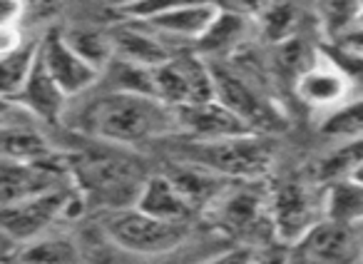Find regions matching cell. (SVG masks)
I'll return each mask as SVG.
<instances>
[{
    "label": "cell",
    "mask_w": 363,
    "mask_h": 264,
    "mask_svg": "<svg viewBox=\"0 0 363 264\" xmlns=\"http://www.w3.org/2000/svg\"><path fill=\"white\" fill-rule=\"evenodd\" d=\"M55 158L57 153L45 140V135L35 132L33 127L6 125V130H3V160L6 163L35 165Z\"/></svg>",
    "instance_id": "obj_21"
},
{
    "label": "cell",
    "mask_w": 363,
    "mask_h": 264,
    "mask_svg": "<svg viewBox=\"0 0 363 264\" xmlns=\"http://www.w3.org/2000/svg\"><path fill=\"white\" fill-rule=\"evenodd\" d=\"M155 90L169 107H187L217 100L212 62L202 53L174 55L169 62L155 67Z\"/></svg>",
    "instance_id": "obj_8"
},
{
    "label": "cell",
    "mask_w": 363,
    "mask_h": 264,
    "mask_svg": "<svg viewBox=\"0 0 363 264\" xmlns=\"http://www.w3.org/2000/svg\"><path fill=\"white\" fill-rule=\"evenodd\" d=\"M75 187L77 185L50 194H40V197L23 199L16 204H6L3 207V237L26 244L52 232L57 222L67 219V202H70Z\"/></svg>",
    "instance_id": "obj_9"
},
{
    "label": "cell",
    "mask_w": 363,
    "mask_h": 264,
    "mask_svg": "<svg viewBox=\"0 0 363 264\" xmlns=\"http://www.w3.org/2000/svg\"><path fill=\"white\" fill-rule=\"evenodd\" d=\"M137 209L152 214V217L169 219V222H189L194 214L192 204L184 199L172 177L167 172L150 175L142 185V192L135 202Z\"/></svg>",
    "instance_id": "obj_18"
},
{
    "label": "cell",
    "mask_w": 363,
    "mask_h": 264,
    "mask_svg": "<svg viewBox=\"0 0 363 264\" xmlns=\"http://www.w3.org/2000/svg\"><path fill=\"white\" fill-rule=\"evenodd\" d=\"M259 182L232 185L207 214L229 237L239 239V244L269 247V242H277L272 219V192H264Z\"/></svg>",
    "instance_id": "obj_2"
},
{
    "label": "cell",
    "mask_w": 363,
    "mask_h": 264,
    "mask_svg": "<svg viewBox=\"0 0 363 264\" xmlns=\"http://www.w3.org/2000/svg\"><path fill=\"white\" fill-rule=\"evenodd\" d=\"M274 3H277V0H229V8H232V11H239L242 16L252 18V21L257 23Z\"/></svg>",
    "instance_id": "obj_34"
},
{
    "label": "cell",
    "mask_w": 363,
    "mask_h": 264,
    "mask_svg": "<svg viewBox=\"0 0 363 264\" xmlns=\"http://www.w3.org/2000/svg\"><path fill=\"white\" fill-rule=\"evenodd\" d=\"M321 53L343 72V77L351 85V95L363 97V53L351 50L343 43H326Z\"/></svg>",
    "instance_id": "obj_31"
},
{
    "label": "cell",
    "mask_w": 363,
    "mask_h": 264,
    "mask_svg": "<svg viewBox=\"0 0 363 264\" xmlns=\"http://www.w3.org/2000/svg\"><path fill=\"white\" fill-rule=\"evenodd\" d=\"M301 21V11H298L296 0H277L267 13L257 21V31L267 38L274 45L296 38V28Z\"/></svg>",
    "instance_id": "obj_28"
},
{
    "label": "cell",
    "mask_w": 363,
    "mask_h": 264,
    "mask_svg": "<svg viewBox=\"0 0 363 264\" xmlns=\"http://www.w3.org/2000/svg\"><path fill=\"white\" fill-rule=\"evenodd\" d=\"M167 175L179 187L184 199L192 204L194 212H209L219 202V197L234 185V180L222 177L214 170L202 167L197 163H189V160L182 165H172L167 170Z\"/></svg>",
    "instance_id": "obj_17"
},
{
    "label": "cell",
    "mask_w": 363,
    "mask_h": 264,
    "mask_svg": "<svg viewBox=\"0 0 363 264\" xmlns=\"http://www.w3.org/2000/svg\"><path fill=\"white\" fill-rule=\"evenodd\" d=\"M358 26H363V16H361V23H358Z\"/></svg>",
    "instance_id": "obj_40"
},
{
    "label": "cell",
    "mask_w": 363,
    "mask_h": 264,
    "mask_svg": "<svg viewBox=\"0 0 363 264\" xmlns=\"http://www.w3.org/2000/svg\"><path fill=\"white\" fill-rule=\"evenodd\" d=\"M16 264H82V252L70 237L48 232L21 244Z\"/></svg>",
    "instance_id": "obj_22"
},
{
    "label": "cell",
    "mask_w": 363,
    "mask_h": 264,
    "mask_svg": "<svg viewBox=\"0 0 363 264\" xmlns=\"http://www.w3.org/2000/svg\"><path fill=\"white\" fill-rule=\"evenodd\" d=\"M318 132L331 143H348L363 138V97H351L341 107L323 115Z\"/></svg>",
    "instance_id": "obj_26"
},
{
    "label": "cell",
    "mask_w": 363,
    "mask_h": 264,
    "mask_svg": "<svg viewBox=\"0 0 363 264\" xmlns=\"http://www.w3.org/2000/svg\"><path fill=\"white\" fill-rule=\"evenodd\" d=\"M65 40L70 43V48L87 60L92 67L105 75L107 67L115 62L117 50L115 40H112V31H100V28H70L67 33H62Z\"/></svg>",
    "instance_id": "obj_23"
},
{
    "label": "cell",
    "mask_w": 363,
    "mask_h": 264,
    "mask_svg": "<svg viewBox=\"0 0 363 264\" xmlns=\"http://www.w3.org/2000/svg\"><path fill=\"white\" fill-rule=\"evenodd\" d=\"M296 247L303 264H363V224L323 219Z\"/></svg>",
    "instance_id": "obj_11"
},
{
    "label": "cell",
    "mask_w": 363,
    "mask_h": 264,
    "mask_svg": "<svg viewBox=\"0 0 363 264\" xmlns=\"http://www.w3.org/2000/svg\"><path fill=\"white\" fill-rule=\"evenodd\" d=\"M75 185L70 165L60 163V158L48 163L21 165L3 160V207L23 199L50 194L57 189H67Z\"/></svg>",
    "instance_id": "obj_10"
},
{
    "label": "cell",
    "mask_w": 363,
    "mask_h": 264,
    "mask_svg": "<svg viewBox=\"0 0 363 264\" xmlns=\"http://www.w3.org/2000/svg\"><path fill=\"white\" fill-rule=\"evenodd\" d=\"M70 97L62 92V87L55 82V77L50 75V70L43 62V50H40V60H38L35 70L30 72V77L26 80L23 90L18 92L13 100L16 107H21L23 112L33 115L40 122H57L65 112V102Z\"/></svg>",
    "instance_id": "obj_15"
},
{
    "label": "cell",
    "mask_w": 363,
    "mask_h": 264,
    "mask_svg": "<svg viewBox=\"0 0 363 264\" xmlns=\"http://www.w3.org/2000/svg\"><path fill=\"white\" fill-rule=\"evenodd\" d=\"M326 187V219L338 224H363V185L353 177L336 180Z\"/></svg>",
    "instance_id": "obj_24"
},
{
    "label": "cell",
    "mask_w": 363,
    "mask_h": 264,
    "mask_svg": "<svg viewBox=\"0 0 363 264\" xmlns=\"http://www.w3.org/2000/svg\"><path fill=\"white\" fill-rule=\"evenodd\" d=\"M82 127L97 140L132 148L164 135H179V117L160 97L107 90L87 105Z\"/></svg>",
    "instance_id": "obj_1"
},
{
    "label": "cell",
    "mask_w": 363,
    "mask_h": 264,
    "mask_svg": "<svg viewBox=\"0 0 363 264\" xmlns=\"http://www.w3.org/2000/svg\"><path fill=\"white\" fill-rule=\"evenodd\" d=\"M155 33H157L155 28L137 21H127L125 26L112 28V40H115L117 57L127 62H135V65L150 67V70L169 62L174 57V53H169V48Z\"/></svg>",
    "instance_id": "obj_16"
},
{
    "label": "cell",
    "mask_w": 363,
    "mask_h": 264,
    "mask_svg": "<svg viewBox=\"0 0 363 264\" xmlns=\"http://www.w3.org/2000/svg\"><path fill=\"white\" fill-rule=\"evenodd\" d=\"M363 165V138L338 143L328 155H323L316 163V177L321 185L336 182V180L353 177L358 167Z\"/></svg>",
    "instance_id": "obj_27"
},
{
    "label": "cell",
    "mask_w": 363,
    "mask_h": 264,
    "mask_svg": "<svg viewBox=\"0 0 363 264\" xmlns=\"http://www.w3.org/2000/svg\"><path fill=\"white\" fill-rule=\"evenodd\" d=\"M363 16V0H321V26L328 43H338L356 31Z\"/></svg>",
    "instance_id": "obj_29"
},
{
    "label": "cell",
    "mask_w": 363,
    "mask_h": 264,
    "mask_svg": "<svg viewBox=\"0 0 363 264\" xmlns=\"http://www.w3.org/2000/svg\"><path fill=\"white\" fill-rule=\"evenodd\" d=\"M272 219L277 242L298 244L326 219V187L311 182H284L272 192Z\"/></svg>",
    "instance_id": "obj_5"
},
{
    "label": "cell",
    "mask_w": 363,
    "mask_h": 264,
    "mask_svg": "<svg viewBox=\"0 0 363 264\" xmlns=\"http://www.w3.org/2000/svg\"><path fill=\"white\" fill-rule=\"evenodd\" d=\"M23 16H26V0H3L0 28H21Z\"/></svg>",
    "instance_id": "obj_35"
},
{
    "label": "cell",
    "mask_w": 363,
    "mask_h": 264,
    "mask_svg": "<svg viewBox=\"0 0 363 264\" xmlns=\"http://www.w3.org/2000/svg\"><path fill=\"white\" fill-rule=\"evenodd\" d=\"M353 180H356V182H361V185H363V165L356 170V172H353Z\"/></svg>",
    "instance_id": "obj_39"
},
{
    "label": "cell",
    "mask_w": 363,
    "mask_h": 264,
    "mask_svg": "<svg viewBox=\"0 0 363 264\" xmlns=\"http://www.w3.org/2000/svg\"><path fill=\"white\" fill-rule=\"evenodd\" d=\"M291 262V254L286 249H279V247H262L252 264H289Z\"/></svg>",
    "instance_id": "obj_36"
},
{
    "label": "cell",
    "mask_w": 363,
    "mask_h": 264,
    "mask_svg": "<svg viewBox=\"0 0 363 264\" xmlns=\"http://www.w3.org/2000/svg\"><path fill=\"white\" fill-rule=\"evenodd\" d=\"M105 234L115 247L130 254L160 257L179 247L189 237V227L187 222H169L137 207H125L105 219Z\"/></svg>",
    "instance_id": "obj_4"
},
{
    "label": "cell",
    "mask_w": 363,
    "mask_h": 264,
    "mask_svg": "<svg viewBox=\"0 0 363 264\" xmlns=\"http://www.w3.org/2000/svg\"><path fill=\"white\" fill-rule=\"evenodd\" d=\"M219 13H222V6H217L214 0H192L187 6L177 8L174 13L157 18V21L147 23V26L155 28L162 35L199 43L209 33V28L214 26Z\"/></svg>",
    "instance_id": "obj_19"
},
{
    "label": "cell",
    "mask_w": 363,
    "mask_h": 264,
    "mask_svg": "<svg viewBox=\"0 0 363 264\" xmlns=\"http://www.w3.org/2000/svg\"><path fill=\"white\" fill-rule=\"evenodd\" d=\"M259 249L262 247H252V244H239V247L229 249L224 254H217V257L207 259L204 264H252L257 259Z\"/></svg>",
    "instance_id": "obj_33"
},
{
    "label": "cell",
    "mask_w": 363,
    "mask_h": 264,
    "mask_svg": "<svg viewBox=\"0 0 363 264\" xmlns=\"http://www.w3.org/2000/svg\"><path fill=\"white\" fill-rule=\"evenodd\" d=\"M212 62V60H209ZM217 100L239 115L254 132H277L286 125V117L279 110L274 97L264 87L252 82L247 75L227 62H212Z\"/></svg>",
    "instance_id": "obj_6"
},
{
    "label": "cell",
    "mask_w": 363,
    "mask_h": 264,
    "mask_svg": "<svg viewBox=\"0 0 363 264\" xmlns=\"http://www.w3.org/2000/svg\"><path fill=\"white\" fill-rule=\"evenodd\" d=\"M338 43H343V45L351 48V50H356V53H363V26H358L356 31H351L346 38H341Z\"/></svg>",
    "instance_id": "obj_37"
},
{
    "label": "cell",
    "mask_w": 363,
    "mask_h": 264,
    "mask_svg": "<svg viewBox=\"0 0 363 264\" xmlns=\"http://www.w3.org/2000/svg\"><path fill=\"white\" fill-rule=\"evenodd\" d=\"M296 97L306 107L328 115L331 110L341 107L351 100V85L343 77V72L318 50V57L294 80Z\"/></svg>",
    "instance_id": "obj_12"
},
{
    "label": "cell",
    "mask_w": 363,
    "mask_h": 264,
    "mask_svg": "<svg viewBox=\"0 0 363 264\" xmlns=\"http://www.w3.org/2000/svg\"><path fill=\"white\" fill-rule=\"evenodd\" d=\"M189 163L214 170L217 175L234 182H259L274 167V150L264 138L242 135V138H224L212 143L187 145Z\"/></svg>",
    "instance_id": "obj_3"
},
{
    "label": "cell",
    "mask_w": 363,
    "mask_h": 264,
    "mask_svg": "<svg viewBox=\"0 0 363 264\" xmlns=\"http://www.w3.org/2000/svg\"><path fill=\"white\" fill-rule=\"evenodd\" d=\"M252 28H257V23L252 18L242 16V13L232 11V8H222V13L214 21V26L209 28V33L197 43V53H202L207 60L219 55L234 57L249 45Z\"/></svg>",
    "instance_id": "obj_20"
},
{
    "label": "cell",
    "mask_w": 363,
    "mask_h": 264,
    "mask_svg": "<svg viewBox=\"0 0 363 264\" xmlns=\"http://www.w3.org/2000/svg\"><path fill=\"white\" fill-rule=\"evenodd\" d=\"M107 8H115V11H120V13H127L130 8H135L140 0H102Z\"/></svg>",
    "instance_id": "obj_38"
},
{
    "label": "cell",
    "mask_w": 363,
    "mask_h": 264,
    "mask_svg": "<svg viewBox=\"0 0 363 264\" xmlns=\"http://www.w3.org/2000/svg\"><path fill=\"white\" fill-rule=\"evenodd\" d=\"M43 62L55 77V82L62 87L67 97H77L82 92L92 90L100 82L102 72L92 67L87 60H82L62 33H48L43 35Z\"/></svg>",
    "instance_id": "obj_14"
},
{
    "label": "cell",
    "mask_w": 363,
    "mask_h": 264,
    "mask_svg": "<svg viewBox=\"0 0 363 264\" xmlns=\"http://www.w3.org/2000/svg\"><path fill=\"white\" fill-rule=\"evenodd\" d=\"M43 50V38H33V40H23L16 50L3 55V97L13 100L18 92L23 90L26 80L30 72L35 70L38 60H40Z\"/></svg>",
    "instance_id": "obj_25"
},
{
    "label": "cell",
    "mask_w": 363,
    "mask_h": 264,
    "mask_svg": "<svg viewBox=\"0 0 363 264\" xmlns=\"http://www.w3.org/2000/svg\"><path fill=\"white\" fill-rule=\"evenodd\" d=\"M75 185L90 197H100L110 204H132L142 192V185L147 177L137 172L125 158H112V155H85L70 165Z\"/></svg>",
    "instance_id": "obj_7"
},
{
    "label": "cell",
    "mask_w": 363,
    "mask_h": 264,
    "mask_svg": "<svg viewBox=\"0 0 363 264\" xmlns=\"http://www.w3.org/2000/svg\"><path fill=\"white\" fill-rule=\"evenodd\" d=\"M177 117H179V135H187L192 143H212V140L254 135L252 127L219 100L177 107Z\"/></svg>",
    "instance_id": "obj_13"
},
{
    "label": "cell",
    "mask_w": 363,
    "mask_h": 264,
    "mask_svg": "<svg viewBox=\"0 0 363 264\" xmlns=\"http://www.w3.org/2000/svg\"><path fill=\"white\" fill-rule=\"evenodd\" d=\"M192 0H140L135 8L125 13L127 21H137V23H152L157 18H164L169 13H174L177 8L187 6Z\"/></svg>",
    "instance_id": "obj_32"
},
{
    "label": "cell",
    "mask_w": 363,
    "mask_h": 264,
    "mask_svg": "<svg viewBox=\"0 0 363 264\" xmlns=\"http://www.w3.org/2000/svg\"><path fill=\"white\" fill-rule=\"evenodd\" d=\"M105 72H110V90L112 92H135V95H152L157 97L155 90V70L150 67L135 65L115 57L110 67Z\"/></svg>",
    "instance_id": "obj_30"
}]
</instances>
